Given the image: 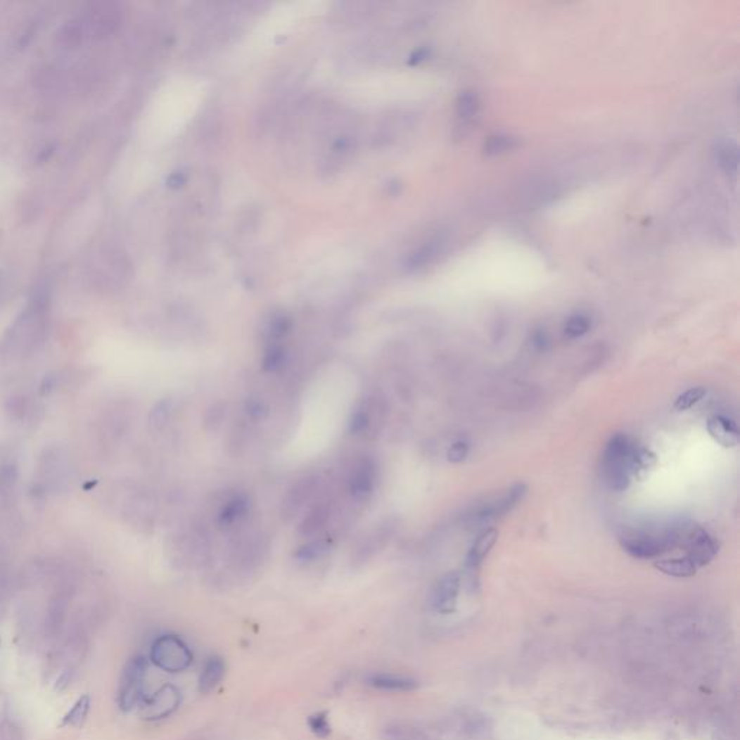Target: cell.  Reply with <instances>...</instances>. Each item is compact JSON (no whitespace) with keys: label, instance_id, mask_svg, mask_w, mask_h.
<instances>
[{"label":"cell","instance_id":"4","mask_svg":"<svg viewBox=\"0 0 740 740\" xmlns=\"http://www.w3.org/2000/svg\"><path fill=\"white\" fill-rule=\"evenodd\" d=\"M677 548L685 549V557L700 568L715 560L719 552V542L701 526L680 525Z\"/></svg>","mask_w":740,"mask_h":740},{"label":"cell","instance_id":"2","mask_svg":"<svg viewBox=\"0 0 740 740\" xmlns=\"http://www.w3.org/2000/svg\"><path fill=\"white\" fill-rule=\"evenodd\" d=\"M635 445L623 434L613 435L601 457V474L604 483L613 492H623L630 483V459Z\"/></svg>","mask_w":740,"mask_h":740},{"label":"cell","instance_id":"7","mask_svg":"<svg viewBox=\"0 0 740 740\" xmlns=\"http://www.w3.org/2000/svg\"><path fill=\"white\" fill-rule=\"evenodd\" d=\"M181 704V691L175 685H164L152 697L143 700L141 716L145 720H161L170 717Z\"/></svg>","mask_w":740,"mask_h":740},{"label":"cell","instance_id":"23","mask_svg":"<svg viewBox=\"0 0 740 740\" xmlns=\"http://www.w3.org/2000/svg\"><path fill=\"white\" fill-rule=\"evenodd\" d=\"M327 518H328V509L326 506H320V508H315L305 519L304 522L301 523V528L300 531L302 535H311L314 532H317L320 530V528L327 522Z\"/></svg>","mask_w":740,"mask_h":740},{"label":"cell","instance_id":"27","mask_svg":"<svg viewBox=\"0 0 740 740\" xmlns=\"http://www.w3.org/2000/svg\"><path fill=\"white\" fill-rule=\"evenodd\" d=\"M285 350L279 345H272L268 347L265 357H263L262 367L263 370H267V372H275V370H278L285 363Z\"/></svg>","mask_w":740,"mask_h":740},{"label":"cell","instance_id":"15","mask_svg":"<svg viewBox=\"0 0 740 740\" xmlns=\"http://www.w3.org/2000/svg\"><path fill=\"white\" fill-rule=\"evenodd\" d=\"M249 511V499L245 495H237L230 499L219 513V525L229 528L246 516Z\"/></svg>","mask_w":740,"mask_h":740},{"label":"cell","instance_id":"32","mask_svg":"<svg viewBox=\"0 0 740 740\" xmlns=\"http://www.w3.org/2000/svg\"><path fill=\"white\" fill-rule=\"evenodd\" d=\"M369 426V414L363 409L356 411L350 419V431L353 434L363 433Z\"/></svg>","mask_w":740,"mask_h":740},{"label":"cell","instance_id":"16","mask_svg":"<svg viewBox=\"0 0 740 740\" xmlns=\"http://www.w3.org/2000/svg\"><path fill=\"white\" fill-rule=\"evenodd\" d=\"M655 568L659 570L661 573H664L671 577H677V578L693 577L698 570L697 566L689 557L658 560L655 563Z\"/></svg>","mask_w":740,"mask_h":740},{"label":"cell","instance_id":"10","mask_svg":"<svg viewBox=\"0 0 740 740\" xmlns=\"http://www.w3.org/2000/svg\"><path fill=\"white\" fill-rule=\"evenodd\" d=\"M375 464L372 460L363 459L353 468L350 476V493L353 497L363 500L367 499L375 487Z\"/></svg>","mask_w":740,"mask_h":740},{"label":"cell","instance_id":"36","mask_svg":"<svg viewBox=\"0 0 740 740\" xmlns=\"http://www.w3.org/2000/svg\"><path fill=\"white\" fill-rule=\"evenodd\" d=\"M545 343H547V337H545L544 333H537L534 336V345L537 346V349H540V350L545 349Z\"/></svg>","mask_w":740,"mask_h":740},{"label":"cell","instance_id":"11","mask_svg":"<svg viewBox=\"0 0 740 740\" xmlns=\"http://www.w3.org/2000/svg\"><path fill=\"white\" fill-rule=\"evenodd\" d=\"M366 684L372 687L375 690L379 691H390V693H402V691H414L418 689V681L409 677L404 675H395V674H370L366 677Z\"/></svg>","mask_w":740,"mask_h":740},{"label":"cell","instance_id":"28","mask_svg":"<svg viewBox=\"0 0 740 740\" xmlns=\"http://www.w3.org/2000/svg\"><path fill=\"white\" fill-rule=\"evenodd\" d=\"M326 551V544L321 542V541H315V542H311L302 548H300L295 554V559L301 563H307V561H312L315 559H319L320 555Z\"/></svg>","mask_w":740,"mask_h":740},{"label":"cell","instance_id":"25","mask_svg":"<svg viewBox=\"0 0 740 740\" xmlns=\"http://www.w3.org/2000/svg\"><path fill=\"white\" fill-rule=\"evenodd\" d=\"M706 393H707V390L703 386H697V388H691L689 390H685L682 395H680L678 398L675 400L674 408L678 409V411L690 409V408H693L696 404H698L704 398Z\"/></svg>","mask_w":740,"mask_h":740},{"label":"cell","instance_id":"35","mask_svg":"<svg viewBox=\"0 0 740 740\" xmlns=\"http://www.w3.org/2000/svg\"><path fill=\"white\" fill-rule=\"evenodd\" d=\"M71 678H72V671L71 670H65L57 680V684H56V691H64L67 687L71 684Z\"/></svg>","mask_w":740,"mask_h":740},{"label":"cell","instance_id":"13","mask_svg":"<svg viewBox=\"0 0 740 740\" xmlns=\"http://www.w3.org/2000/svg\"><path fill=\"white\" fill-rule=\"evenodd\" d=\"M224 675H226L224 659L217 655L207 658L205 664L203 667V671L200 674L198 691L201 694H208L213 690H216V687L223 681Z\"/></svg>","mask_w":740,"mask_h":740},{"label":"cell","instance_id":"26","mask_svg":"<svg viewBox=\"0 0 740 740\" xmlns=\"http://www.w3.org/2000/svg\"><path fill=\"white\" fill-rule=\"evenodd\" d=\"M308 723V727L310 730L317 736V737H321V739H326L330 736L331 733V726L328 723V717H327V713L326 711H319V713H314V715H311L307 720Z\"/></svg>","mask_w":740,"mask_h":740},{"label":"cell","instance_id":"14","mask_svg":"<svg viewBox=\"0 0 740 740\" xmlns=\"http://www.w3.org/2000/svg\"><path fill=\"white\" fill-rule=\"evenodd\" d=\"M707 430L710 435L723 447H736L739 444V430L734 422L726 416L715 415L710 418Z\"/></svg>","mask_w":740,"mask_h":740},{"label":"cell","instance_id":"8","mask_svg":"<svg viewBox=\"0 0 740 740\" xmlns=\"http://www.w3.org/2000/svg\"><path fill=\"white\" fill-rule=\"evenodd\" d=\"M461 580L457 573H448L440 578L431 594V606L438 613H452L457 607Z\"/></svg>","mask_w":740,"mask_h":740},{"label":"cell","instance_id":"3","mask_svg":"<svg viewBox=\"0 0 740 740\" xmlns=\"http://www.w3.org/2000/svg\"><path fill=\"white\" fill-rule=\"evenodd\" d=\"M151 661L167 672H182L193 664V652L179 637L162 635L151 646Z\"/></svg>","mask_w":740,"mask_h":740},{"label":"cell","instance_id":"24","mask_svg":"<svg viewBox=\"0 0 740 740\" xmlns=\"http://www.w3.org/2000/svg\"><path fill=\"white\" fill-rule=\"evenodd\" d=\"M479 110V100L478 96L473 94L471 91H464L460 94L457 101V115L461 120L468 122L471 120Z\"/></svg>","mask_w":740,"mask_h":740},{"label":"cell","instance_id":"29","mask_svg":"<svg viewBox=\"0 0 740 740\" xmlns=\"http://www.w3.org/2000/svg\"><path fill=\"white\" fill-rule=\"evenodd\" d=\"M515 139L511 138V136H493L487 141L486 143V152L490 153V155H496V153H502V152H506L509 149H512L515 146Z\"/></svg>","mask_w":740,"mask_h":740},{"label":"cell","instance_id":"37","mask_svg":"<svg viewBox=\"0 0 740 740\" xmlns=\"http://www.w3.org/2000/svg\"><path fill=\"white\" fill-rule=\"evenodd\" d=\"M0 644H2V641H0Z\"/></svg>","mask_w":740,"mask_h":740},{"label":"cell","instance_id":"1","mask_svg":"<svg viewBox=\"0 0 740 740\" xmlns=\"http://www.w3.org/2000/svg\"><path fill=\"white\" fill-rule=\"evenodd\" d=\"M678 532L680 525L637 528L620 535V545L633 559L653 560L677 548Z\"/></svg>","mask_w":740,"mask_h":740},{"label":"cell","instance_id":"9","mask_svg":"<svg viewBox=\"0 0 740 740\" xmlns=\"http://www.w3.org/2000/svg\"><path fill=\"white\" fill-rule=\"evenodd\" d=\"M91 35L104 38L116 31L120 23V12L115 4H96L87 16Z\"/></svg>","mask_w":740,"mask_h":740},{"label":"cell","instance_id":"21","mask_svg":"<svg viewBox=\"0 0 740 740\" xmlns=\"http://www.w3.org/2000/svg\"><path fill=\"white\" fill-rule=\"evenodd\" d=\"M84 30L86 26L83 25V20H78V19H74V20H70L67 22L63 28L60 30V34H58V38H60V42L64 45V46H77L78 44H80L83 41V37H84Z\"/></svg>","mask_w":740,"mask_h":740},{"label":"cell","instance_id":"6","mask_svg":"<svg viewBox=\"0 0 740 740\" xmlns=\"http://www.w3.org/2000/svg\"><path fill=\"white\" fill-rule=\"evenodd\" d=\"M526 490L528 489L525 485L522 483L515 485L504 496H500L499 499H495L492 502H486V504L480 505L478 509L473 511L468 515V521L476 525H483V523H490L502 516H505L525 497Z\"/></svg>","mask_w":740,"mask_h":740},{"label":"cell","instance_id":"18","mask_svg":"<svg viewBox=\"0 0 740 740\" xmlns=\"http://www.w3.org/2000/svg\"><path fill=\"white\" fill-rule=\"evenodd\" d=\"M314 485H315V480L310 479V478L308 479H302L301 482H298L294 486V489L288 493L286 500H285L283 511L286 513L297 512L298 508L304 504V500L308 499V496L312 493Z\"/></svg>","mask_w":740,"mask_h":740},{"label":"cell","instance_id":"33","mask_svg":"<svg viewBox=\"0 0 740 740\" xmlns=\"http://www.w3.org/2000/svg\"><path fill=\"white\" fill-rule=\"evenodd\" d=\"M467 453H468V445H467V442H464V441H457L456 444L452 445V448H450V450H448V454H447V456H448V460H450V461H453V463H460V461H463V460L466 459Z\"/></svg>","mask_w":740,"mask_h":740},{"label":"cell","instance_id":"17","mask_svg":"<svg viewBox=\"0 0 740 740\" xmlns=\"http://www.w3.org/2000/svg\"><path fill=\"white\" fill-rule=\"evenodd\" d=\"M90 708H91V697L89 694H84L80 698H78L74 706L65 713V716L63 717V722H61V726H70V727H75V729H80L83 727V725L86 723L87 717H89V713H90Z\"/></svg>","mask_w":740,"mask_h":740},{"label":"cell","instance_id":"19","mask_svg":"<svg viewBox=\"0 0 740 740\" xmlns=\"http://www.w3.org/2000/svg\"><path fill=\"white\" fill-rule=\"evenodd\" d=\"M655 454L646 448H637L632 453L630 459V476H635L638 479H644L648 471L655 466Z\"/></svg>","mask_w":740,"mask_h":740},{"label":"cell","instance_id":"31","mask_svg":"<svg viewBox=\"0 0 740 740\" xmlns=\"http://www.w3.org/2000/svg\"><path fill=\"white\" fill-rule=\"evenodd\" d=\"M168 414H170V402L168 401L160 402L151 414V424L156 428L162 427L168 419Z\"/></svg>","mask_w":740,"mask_h":740},{"label":"cell","instance_id":"22","mask_svg":"<svg viewBox=\"0 0 740 740\" xmlns=\"http://www.w3.org/2000/svg\"><path fill=\"white\" fill-rule=\"evenodd\" d=\"M592 327V321L587 315L585 314H575L573 317H570L568 321L566 323V327H564V334L567 338H580L583 337L585 334L589 333Z\"/></svg>","mask_w":740,"mask_h":740},{"label":"cell","instance_id":"20","mask_svg":"<svg viewBox=\"0 0 740 740\" xmlns=\"http://www.w3.org/2000/svg\"><path fill=\"white\" fill-rule=\"evenodd\" d=\"M716 158L717 162L722 167V170L727 175H736L737 174V165H739V153L737 146L730 142H723L716 149Z\"/></svg>","mask_w":740,"mask_h":740},{"label":"cell","instance_id":"30","mask_svg":"<svg viewBox=\"0 0 740 740\" xmlns=\"http://www.w3.org/2000/svg\"><path fill=\"white\" fill-rule=\"evenodd\" d=\"M289 327H291V323L286 317L283 315L276 317V319H274L269 324V338L274 341L282 338L289 331Z\"/></svg>","mask_w":740,"mask_h":740},{"label":"cell","instance_id":"12","mask_svg":"<svg viewBox=\"0 0 740 740\" xmlns=\"http://www.w3.org/2000/svg\"><path fill=\"white\" fill-rule=\"evenodd\" d=\"M497 541V531L495 528H489V530L483 531L476 541L473 542L467 557H466V567L470 573L478 571L482 564L486 561V557L492 548L495 547Z\"/></svg>","mask_w":740,"mask_h":740},{"label":"cell","instance_id":"5","mask_svg":"<svg viewBox=\"0 0 740 740\" xmlns=\"http://www.w3.org/2000/svg\"><path fill=\"white\" fill-rule=\"evenodd\" d=\"M146 668L148 663L143 656H134L127 661L120 677L117 691V704L120 710L130 711L142 701Z\"/></svg>","mask_w":740,"mask_h":740},{"label":"cell","instance_id":"34","mask_svg":"<svg viewBox=\"0 0 740 740\" xmlns=\"http://www.w3.org/2000/svg\"><path fill=\"white\" fill-rule=\"evenodd\" d=\"M248 414L252 416V418H262L263 415L267 414V408L265 405H263L262 401L259 400H250L248 402Z\"/></svg>","mask_w":740,"mask_h":740}]
</instances>
